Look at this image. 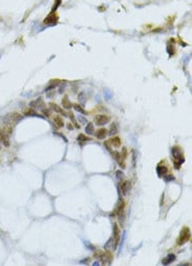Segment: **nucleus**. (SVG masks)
<instances>
[{"label": "nucleus", "mask_w": 192, "mask_h": 266, "mask_svg": "<svg viewBox=\"0 0 192 266\" xmlns=\"http://www.w3.org/2000/svg\"><path fill=\"white\" fill-rule=\"evenodd\" d=\"M22 118H23L22 115L17 112L9 113V114H7L3 117V122H4V124L11 125V126L14 127V125H16L18 122H20L22 120Z\"/></svg>", "instance_id": "nucleus-1"}, {"label": "nucleus", "mask_w": 192, "mask_h": 266, "mask_svg": "<svg viewBox=\"0 0 192 266\" xmlns=\"http://www.w3.org/2000/svg\"><path fill=\"white\" fill-rule=\"evenodd\" d=\"M191 238V232H190V228L185 226L183 229L179 232V236L176 240V244L177 245H184L185 243H187L188 241Z\"/></svg>", "instance_id": "nucleus-2"}, {"label": "nucleus", "mask_w": 192, "mask_h": 266, "mask_svg": "<svg viewBox=\"0 0 192 266\" xmlns=\"http://www.w3.org/2000/svg\"><path fill=\"white\" fill-rule=\"evenodd\" d=\"M171 152H172V156H173V158H174V161L179 162L181 164L185 161V158H184V155H183V152H182L181 147H179V146H174V147H172Z\"/></svg>", "instance_id": "nucleus-3"}, {"label": "nucleus", "mask_w": 192, "mask_h": 266, "mask_svg": "<svg viewBox=\"0 0 192 266\" xmlns=\"http://www.w3.org/2000/svg\"><path fill=\"white\" fill-rule=\"evenodd\" d=\"M99 253H95L96 257H99L101 259V261L103 262V264H110V262L112 261V256H111V253L109 251H105V253H101V251H98Z\"/></svg>", "instance_id": "nucleus-4"}, {"label": "nucleus", "mask_w": 192, "mask_h": 266, "mask_svg": "<svg viewBox=\"0 0 192 266\" xmlns=\"http://www.w3.org/2000/svg\"><path fill=\"white\" fill-rule=\"evenodd\" d=\"M110 121V117L106 116V115H98L95 117V123L99 126L101 125H105L106 123H108Z\"/></svg>", "instance_id": "nucleus-5"}, {"label": "nucleus", "mask_w": 192, "mask_h": 266, "mask_svg": "<svg viewBox=\"0 0 192 266\" xmlns=\"http://www.w3.org/2000/svg\"><path fill=\"white\" fill-rule=\"evenodd\" d=\"M120 238H121V230H120L118 224H113V238L112 240L115 241V246L113 248H117L118 244L120 242Z\"/></svg>", "instance_id": "nucleus-6"}, {"label": "nucleus", "mask_w": 192, "mask_h": 266, "mask_svg": "<svg viewBox=\"0 0 192 266\" xmlns=\"http://www.w3.org/2000/svg\"><path fill=\"white\" fill-rule=\"evenodd\" d=\"M58 20H59V17H58L57 14H56L55 12H51L43 22H44L45 24H55L58 22Z\"/></svg>", "instance_id": "nucleus-7"}, {"label": "nucleus", "mask_w": 192, "mask_h": 266, "mask_svg": "<svg viewBox=\"0 0 192 266\" xmlns=\"http://www.w3.org/2000/svg\"><path fill=\"white\" fill-rule=\"evenodd\" d=\"M131 189V182L129 180H125L121 183V191L123 196H127Z\"/></svg>", "instance_id": "nucleus-8"}, {"label": "nucleus", "mask_w": 192, "mask_h": 266, "mask_svg": "<svg viewBox=\"0 0 192 266\" xmlns=\"http://www.w3.org/2000/svg\"><path fill=\"white\" fill-rule=\"evenodd\" d=\"M112 156H113V158L115 159V161H117V163L120 165V167L125 168V159L122 158L121 152H118V150H115V152H112Z\"/></svg>", "instance_id": "nucleus-9"}, {"label": "nucleus", "mask_w": 192, "mask_h": 266, "mask_svg": "<svg viewBox=\"0 0 192 266\" xmlns=\"http://www.w3.org/2000/svg\"><path fill=\"white\" fill-rule=\"evenodd\" d=\"M0 142L4 146H10V143H11V142H10V136L7 135V134L1 129V127H0Z\"/></svg>", "instance_id": "nucleus-10"}, {"label": "nucleus", "mask_w": 192, "mask_h": 266, "mask_svg": "<svg viewBox=\"0 0 192 266\" xmlns=\"http://www.w3.org/2000/svg\"><path fill=\"white\" fill-rule=\"evenodd\" d=\"M94 134H95V136L98 138V139L103 140V139H105V137H106L107 135H108V131H107L106 129H104V127H102V129H97Z\"/></svg>", "instance_id": "nucleus-11"}, {"label": "nucleus", "mask_w": 192, "mask_h": 266, "mask_svg": "<svg viewBox=\"0 0 192 266\" xmlns=\"http://www.w3.org/2000/svg\"><path fill=\"white\" fill-rule=\"evenodd\" d=\"M124 208H125V201H124V200H122V201L120 202L119 206L117 207L115 212V215L119 216L120 219H122V218L124 217Z\"/></svg>", "instance_id": "nucleus-12"}, {"label": "nucleus", "mask_w": 192, "mask_h": 266, "mask_svg": "<svg viewBox=\"0 0 192 266\" xmlns=\"http://www.w3.org/2000/svg\"><path fill=\"white\" fill-rule=\"evenodd\" d=\"M167 173H168V168H167V166L159 164L158 167H156V174H158V176L160 177V178H163L164 176H166Z\"/></svg>", "instance_id": "nucleus-13"}, {"label": "nucleus", "mask_w": 192, "mask_h": 266, "mask_svg": "<svg viewBox=\"0 0 192 266\" xmlns=\"http://www.w3.org/2000/svg\"><path fill=\"white\" fill-rule=\"evenodd\" d=\"M49 108H51V110L54 111V112L58 113V114H60V115H63V116H67V114H66V113L64 112V111L62 110L61 108H60L59 105H58V104H56V103H54V102H51V103H49Z\"/></svg>", "instance_id": "nucleus-14"}, {"label": "nucleus", "mask_w": 192, "mask_h": 266, "mask_svg": "<svg viewBox=\"0 0 192 266\" xmlns=\"http://www.w3.org/2000/svg\"><path fill=\"white\" fill-rule=\"evenodd\" d=\"M109 143H110V145H112L113 147H115V148L121 147V145H122L121 139H120V137H118V136H115V137L111 138V139L109 140Z\"/></svg>", "instance_id": "nucleus-15"}, {"label": "nucleus", "mask_w": 192, "mask_h": 266, "mask_svg": "<svg viewBox=\"0 0 192 266\" xmlns=\"http://www.w3.org/2000/svg\"><path fill=\"white\" fill-rule=\"evenodd\" d=\"M54 122H55L57 127H63L64 126V120L61 115H56L54 116Z\"/></svg>", "instance_id": "nucleus-16"}, {"label": "nucleus", "mask_w": 192, "mask_h": 266, "mask_svg": "<svg viewBox=\"0 0 192 266\" xmlns=\"http://www.w3.org/2000/svg\"><path fill=\"white\" fill-rule=\"evenodd\" d=\"M174 260H175V255H173V253H169L166 258H164V259H163L162 263L164 264V265H169V264L172 263Z\"/></svg>", "instance_id": "nucleus-17"}, {"label": "nucleus", "mask_w": 192, "mask_h": 266, "mask_svg": "<svg viewBox=\"0 0 192 266\" xmlns=\"http://www.w3.org/2000/svg\"><path fill=\"white\" fill-rule=\"evenodd\" d=\"M62 104H63V108H66V110H71V106H73V104H71V102L69 101V99L67 96L63 97V99H62Z\"/></svg>", "instance_id": "nucleus-18"}, {"label": "nucleus", "mask_w": 192, "mask_h": 266, "mask_svg": "<svg viewBox=\"0 0 192 266\" xmlns=\"http://www.w3.org/2000/svg\"><path fill=\"white\" fill-rule=\"evenodd\" d=\"M42 105H43V101H42V99H41V98L32 101V102L30 103V106L32 108H38L39 106H42Z\"/></svg>", "instance_id": "nucleus-19"}, {"label": "nucleus", "mask_w": 192, "mask_h": 266, "mask_svg": "<svg viewBox=\"0 0 192 266\" xmlns=\"http://www.w3.org/2000/svg\"><path fill=\"white\" fill-rule=\"evenodd\" d=\"M77 140H78V142H79V143L84 144V143H85V142L89 141V140H92V139H90V138L88 137V136L84 135V134H80V135L77 137Z\"/></svg>", "instance_id": "nucleus-20"}, {"label": "nucleus", "mask_w": 192, "mask_h": 266, "mask_svg": "<svg viewBox=\"0 0 192 266\" xmlns=\"http://www.w3.org/2000/svg\"><path fill=\"white\" fill-rule=\"evenodd\" d=\"M85 132H86V134H88V135H94V133H95L94 123L88 122L87 125H86V127H85Z\"/></svg>", "instance_id": "nucleus-21"}, {"label": "nucleus", "mask_w": 192, "mask_h": 266, "mask_svg": "<svg viewBox=\"0 0 192 266\" xmlns=\"http://www.w3.org/2000/svg\"><path fill=\"white\" fill-rule=\"evenodd\" d=\"M24 115H26V116H38V117H41V118H43L41 115H39L38 113L35 112V110H33L32 108H26V110L24 111Z\"/></svg>", "instance_id": "nucleus-22"}, {"label": "nucleus", "mask_w": 192, "mask_h": 266, "mask_svg": "<svg viewBox=\"0 0 192 266\" xmlns=\"http://www.w3.org/2000/svg\"><path fill=\"white\" fill-rule=\"evenodd\" d=\"M117 133H118L117 124L112 123V124L110 125V131L108 132V135H109V136H113V135H115V134H117Z\"/></svg>", "instance_id": "nucleus-23"}, {"label": "nucleus", "mask_w": 192, "mask_h": 266, "mask_svg": "<svg viewBox=\"0 0 192 266\" xmlns=\"http://www.w3.org/2000/svg\"><path fill=\"white\" fill-rule=\"evenodd\" d=\"M73 106H74V108H75V110L77 111V112L81 113V114H83V115H86V114H87V112H86V111L84 110V108H82V106H80L79 104H74Z\"/></svg>", "instance_id": "nucleus-24"}, {"label": "nucleus", "mask_w": 192, "mask_h": 266, "mask_svg": "<svg viewBox=\"0 0 192 266\" xmlns=\"http://www.w3.org/2000/svg\"><path fill=\"white\" fill-rule=\"evenodd\" d=\"M61 3H62V0H55V3H54L53 7H51V12L57 11V9L61 5Z\"/></svg>", "instance_id": "nucleus-25"}, {"label": "nucleus", "mask_w": 192, "mask_h": 266, "mask_svg": "<svg viewBox=\"0 0 192 266\" xmlns=\"http://www.w3.org/2000/svg\"><path fill=\"white\" fill-rule=\"evenodd\" d=\"M68 115H69V118H71V120L73 121L74 125H75V126L77 127V129H80V127H81V126H80V125L77 123V121H76V119H75V116H74V114H73V113H69Z\"/></svg>", "instance_id": "nucleus-26"}, {"label": "nucleus", "mask_w": 192, "mask_h": 266, "mask_svg": "<svg viewBox=\"0 0 192 266\" xmlns=\"http://www.w3.org/2000/svg\"><path fill=\"white\" fill-rule=\"evenodd\" d=\"M163 178H164L165 181H167V182H169V181L175 180V178H174V176H173V175H169V176H164Z\"/></svg>", "instance_id": "nucleus-27"}, {"label": "nucleus", "mask_w": 192, "mask_h": 266, "mask_svg": "<svg viewBox=\"0 0 192 266\" xmlns=\"http://www.w3.org/2000/svg\"><path fill=\"white\" fill-rule=\"evenodd\" d=\"M104 145H105V147L107 148V150H108V152H110L111 155H112L113 150L111 149V147H110V143H109V141H106V142H104Z\"/></svg>", "instance_id": "nucleus-28"}, {"label": "nucleus", "mask_w": 192, "mask_h": 266, "mask_svg": "<svg viewBox=\"0 0 192 266\" xmlns=\"http://www.w3.org/2000/svg\"><path fill=\"white\" fill-rule=\"evenodd\" d=\"M42 113H43V115L46 117L51 116V110H48V108H42Z\"/></svg>", "instance_id": "nucleus-29"}, {"label": "nucleus", "mask_w": 192, "mask_h": 266, "mask_svg": "<svg viewBox=\"0 0 192 266\" xmlns=\"http://www.w3.org/2000/svg\"><path fill=\"white\" fill-rule=\"evenodd\" d=\"M121 156H122V158H123V159H126V157H127V149H126V147L122 148Z\"/></svg>", "instance_id": "nucleus-30"}, {"label": "nucleus", "mask_w": 192, "mask_h": 266, "mask_svg": "<svg viewBox=\"0 0 192 266\" xmlns=\"http://www.w3.org/2000/svg\"><path fill=\"white\" fill-rule=\"evenodd\" d=\"M117 176H118V178H119V179H121V178H123L124 175H123V173H122V172H117Z\"/></svg>", "instance_id": "nucleus-31"}, {"label": "nucleus", "mask_w": 192, "mask_h": 266, "mask_svg": "<svg viewBox=\"0 0 192 266\" xmlns=\"http://www.w3.org/2000/svg\"><path fill=\"white\" fill-rule=\"evenodd\" d=\"M67 129H68L69 131H73V129H74V125L71 124V123H68V124H67Z\"/></svg>", "instance_id": "nucleus-32"}, {"label": "nucleus", "mask_w": 192, "mask_h": 266, "mask_svg": "<svg viewBox=\"0 0 192 266\" xmlns=\"http://www.w3.org/2000/svg\"><path fill=\"white\" fill-rule=\"evenodd\" d=\"M0 148H1V146H0Z\"/></svg>", "instance_id": "nucleus-33"}]
</instances>
